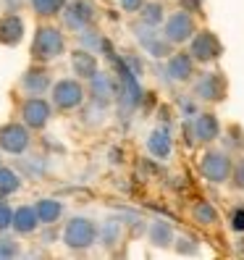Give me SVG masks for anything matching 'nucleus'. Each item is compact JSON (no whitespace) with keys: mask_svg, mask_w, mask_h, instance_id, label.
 <instances>
[{"mask_svg":"<svg viewBox=\"0 0 244 260\" xmlns=\"http://www.w3.org/2000/svg\"><path fill=\"white\" fill-rule=\"evenodd\" d=\"M121 3V11L124 13H140V8L145 6V0H118Z\"/></svg>","mask_w":244,"mask_h":260,"instance_id":"obj_36","label":"nucleus"},{"mask_svg":"<svg viewBox=\"0 0 244 260\" xmlns=\"http://www.w3.org/2000/svg\"><path fill=\"white\" fill-rule=\"evenodd\" d=\"M21 89L26 95H45L48 89L53 87V79H50V71L45 66H32L21 74Z\"/></svg>","mask_w":244,"mask_h":260,"instance_id":"obj_15","label":"nucleus"},{"mask_svg":"<svg viewBox=\"0 0 244 260\" xmlns=\"http://www.w3.org/2000/svg\"><path fill=\"white\" fill-rule=\"evenodd\" d=\"M179 3H181V11L192 13V16H194V13H200V11H202V0H179Z\"/></svg>","mask_w":244,"mask_h":260,"instance_id":"obj_37","label":"nucleus"},{"mask_svg":"<svg viewBox=\"0 0 244 260\" xmlns=\"http://www.w3.org/2000/svg\"><path fill=\"white\" fill-rule=\"evenodd\" d=\"M179 105H181V116H187V118H194L197 113V98L192 95V98H187V100H179Z\"/></svg>","mask_w":244,"mask_h":260,"instance_id":"obj_33","label":"nucleus"},{"mask_svg":"<svg viewBox=\"0 0 244 260\" xmlns=\"http://www.w3.org/2000/svg\"><path fill=\"white\" fill-rule=\"evenodd\" d=\"M16 255H19V242H13L11 237H0V260H8Z\"/></svg>","mask_w":244,"mask_h":260,"instance_id":"obj_30","label":"nucleus"},{"mask_svg":"<svg viewBox=\"0 0 244 260\" xmlns=\"http://www.w3.org/2000/svg\"><path fill=\"white\" fill-rule=\"evenodd\" d=\"M140 21L142 24H147V26H163V21H165V8H163V3H158V0H145V6L140 8Z\"/></svg>","mask_w":244,"mask_h":260,"instance_id":"obj_21","label":"nucleus"},{"mask_svg":"<svg viewBox=\"0 0 244 260\" xmlns=\"http://www.w3.org/2000/svg\"><path fill=\"white\" fill-rule=\"evenodd\" d=\"M63 21L68 29H74V32H82L84 26L92 24L95 19V6H92V0H66V6H63Z\"/></svg>","mask_w":244,"mask_h":260,"instance_id":"obj_11","label":"nucleus"},{"mask_svg":"<svg viewBox=\"0 0 244 260\" xmlns=\"http://www.w3.org/2000/svg\"><path fill=\"white\" fill-rule=\"evenodd\" d=\"M231 166L234 158L228 150H207L200 158V174L210 184H226L228 176H231Z\"/></svg>","mask_w":244,"mask_h":260,"instance_id":"obj_5","label":"nucleus"},{"mask_svg":"<svg viewBox=\"0 0 244 260\" xmlns=\"http://www.w3.org/2000/svg\"><path fill=\"white\" fill-rule=\"evenodd\" d=\"M21 40H24V19L19 13H6V16L0 19V45L16 48Z\"/></svg>","mask_w":244,"mask_h":260,"instance_id":"obj_17","label":"nucleus"},{"mask_svg":"<svg viewBox=\"0 0 244 260\" xmlns=\"http://www.w3.org/2000/svg\"><path fill=\"white\" fill-rule=\"evenodd\" d=\"M150 242L155 247H171L173 244V229L168 221H152L150 223Z\"/></svg>","mask_w":244,"mask_h":260,"instance_id":"obj_23","label":"nucleus"},{"mask_svg":"<svg viewBox=\"0 0 244 260\" xmlns=\"http://www.w3.org/2000/svg\"><path fill=\"white\" fill-rule=\"evenodd\" d=\"M50 105L58 111H76L87 100V89L79 79H58L50 87Z\"/></svg>","mask_w":244,"mask_h":260,"instance_id":"obj_4","label":"nucleus"},{"mask_svg":"<svg viewBox=\"0 0 244 260\" xmlns=\"http://www.w3.org/2000/svg\"><path fill=\"white\" fill-rule=\"evenodd\" d=\"M192 58H194V63H202V66H210V63H216V60L223 55V42L218 40L216 32H210V29H197V32L192 35L189 40V50H187Z\"/></svg>","mask_w":244,"mask_h":260,"instance_id":"obj_3","label":"nucleus"},{"mask_svg":"<svg viewBox=\"0 0 244 260\" xmlns=\"http://www.w3.org/2000/svg\"><path fill=\"white\" fill-rule=\"evenodd\" d=\"M147 152L152 158H158V160H168L171 158L173 137H171L168 126H158V129L150 132V137H147Z\"/></svg>","mask_w":244,"mask_h":260,"instance_id":"obj_16","label":"nucleus"},{"mask_svg":"<svg viewBox=\"0 0 244 260\" xmlns=\"http://www.w3.org/2000/svg\"><path fill=\"white\" fill-rule=\"evenodd\" d=\"M134 37L152 58H168L173 53V45L163 37V32H158V26H147L140 21L134 26Z\"/></svg>","mask_w":244,"mask_h":260,"instance_id":"obj_8","label":"nucleus"},{"mask_svg":"<svg viewBox=\"0 0 244 260\" xmlns=\"http://www.w3.org/2000/svg\"><path fill=\"white\" fill-rule=\"evenodd\" d=\"M228 221H231V229H234V232L244 234V205L236 208V210L231 213V218H228Z\"/></svg>","mask_w":244,"mask_h":260,"instance_id":"obj_35","label":"nucleus"},{"mask_svg":"<svg viewBox=\"0 0 244 260\" xmlns=\"http://www.w3.org/2000/svg\"><path fill=\"white\" fill-rule=\"evenodd\" d=\"M29 6H32V11L37 13V16L50 19V16H58V13L63 11L66 0H29Z\"/></svg>","mask_w":244,"mask_h":260,"instance_id":"obj_25","label":"nucleus"},{"mask_svg":"<svg viewBox=\"0 0 244 260\" xmlns=\"http://www.w3.org/2000/svg\"><path fill=\"white\" fill-rule=\"evenodd\" d=\"M121 58H124V63L129 66V71H131L134 76H142V71H145V63H142L140 58H136V55H131V53H126V55H121Z\"/></svg>","mask_w":244,"mask_h":260,"instance_id":"obj_32","label":"nucleus"},{"mask_svg":"<svg viewBox=\"0 0 244 260\" xmlns=\"http://www.w3.org/2000/svg\"><path fill=\"white\" fill-rule=\"evenodd\" d=\"M192 221L200 223V226L218 223V210H216V205L207 203V200H197V203L192 205Z\"/></svg>","mask_w":244,"mask_h":260,"instance_id":"obj_22","label":"nucleus"},{"mask_svg":"<svg viewBox=\"0 0 244 260\" xmlns=\"http://www.w3.org/2000/svg\"><path fill=\"white\" fill-rule=\"evenodd\" d=\"M228 181H231V187L244 192V158H239L234 166H231V176H228Z\"/></svg>","mask_w":244,"mask_h":260,"instance_id":"obj_29","label":"nucleus"},{"mask_svg":"<svg viewBox=\"0 0 244 260\" xmlns=\"http://www.w3.org/2000/svg\"><path fill=\"white\" fill-rule=\"evenodd\" d=\"M97 234H100V226L92 218L74 216L63 226V244L68 250H89L97 242Z\"/></svg>","mask_w":244,"mask_h":260,"instance_id":"obj_2","label":"nucleus"},{"mask_svg":"<svg viewBox=\"0 0 244 260\" xmlns=\"http://www.w3.org/2000/svg\"><path fill=\"white\" fill-rule=\"evenodd\" d=\"M79 40H82V48H87L89 53H100V48H102V35L97 32V29H92V26H84L82 32H79Z\"/></svg>","mask_w":244,"mask_h":260,"instance_id":"obj_27","label":"nucleus"},{"mask_svg":"<svg viewBox=\"0 0 244 260\" xmlns=\"http://www.w3.org/2000/svg\"><path fill=\"white\" fill-rule=\"evenodd\" d=\"M53 118V105L45 100L42 95H29L21 105V121L29 126V132H37V129H45L48 121Z\"/></svg>","mask_w":244,"mask_h":260,"instance_id":"obj_9","label":"nucleus"},{"mask_svg":"<svg viewBox=\"0 0 244 260\" xmlns=\"http://www.w3.org/2000/svg\"><path fill=\"white\" fill-rule=\"evenodd\" d=\"M87 82H89V98H92V103L97 108H108L116 100V76L97 71L92 79H87Z\"/></svg>","mask_w":244,"mask_h":260,"instance_id":"obj_13","label":"nucleus"},{"mask_svg":"<svg viewBox=\"0 0 244 260\" xmlns=\"http://www.w3.org/2000/svg\"><path fill=\"white\" fill-rule=\"evenodd\" d=\"M228 132L234 134V137H228V147L231 150H244V132L239 126H228Z\"/></svg>","mask_w":244,"mask_h":260,"instance_id":"obj_34","label":"nucleus"},{"mask_svg":"<svg viewBox=\"0 0 244 260\" xmlns=\"http://www.w3.org/2000/svg\"><path fill=\"white\" fill-rule=\"evenodd\" d=\"M173 242H176L179 255H194L197 250H200V242H197V237H192V234H181L179 239L173 237Z\"/></svg>","mask_w":244,"mask_h":260,"instance_id":"obj_28","label":"nucleus"},{"mask_svg":"<svg viewBox=\"0 0 244 260\" xmlns=\"http://www.w3.org/2000/svg\"><path fill=\"white\" fill-rule=\"evenodd\" d=\"M194 58L189 53H171L168 63H165V74H168V82L176 84H187L194 79Z\"/></svg>","mask_w":244,"mask_h":260,"instance_id":"obj_14","label":"nucleus"},{"mask_svg":"<svg viewBox=\"0 0 244 260\" xmlns=\"http://www.w3.org/2000/svg\"><path fill=\"white\" fill-rule=\"evenodd\" d=\"M34 213H37L40 223L53 226L55 221H60V216H63V203L55 200V197H42V200L34 203Z\"/></svg>","mask_w":244,"mask_h":260,"instance_id":"obj_20","label":"nucleus"},{"mask_svg":"<svg viewBox=\"0 0 244 260\" xmlns=\"http://www.w3.org/2000/svg\"><path fill=\"white\" fill-rule=\"evenodd\" d=\"M226 92H228V82H226V76L221 71H205V74H200L194 79V89H192V95L197 100L210 103V105L223 103Z\"/></svg>","mask_w":244,"mask_h":260,"instance_id":"obj_6","label":"nucleus"},{"mask_svg":"<svg viewBox=\"0 0 244 260\" xmlns=\"http://www.w3.org/2000/svg\"><path fill=\"white\" fill-rule=\"evenodd\" d=\"M189 132L194 134V140L200 142V145H210V142H216L218 137H221V121L218 116L213 113V111H200L194 118H192V124H189Z\"/></svg>","mask_w":244,"mask_h":260,"instance_id":"obj_12","label":"nucleus"},{"mask_svg":"<svg viewBox=\"0 0 244 260\" xmlns=\"http://www.w3.org/2000/svg\"><path fill=\"white\" fill-rule=\"evenodd\" d=\"M11 218H13V208L6 200H0V232L11 229Z\"/></svg>","mask_w":244,"mask_h":260,"instance_id":"obj_31","label":"nucleus"},{"mask_svg":"<svg viewBox=\"0 0 244 260\" xmlns=\"http://www.w3.org/2000/svg\"><path fill=\"white\" fill-rule=\"evenodd\" d=\"M121 221L118 218H108L105 221V226L100 229V234H97V239H102V244L105 247H113V244H118V239H121Z\"/></svg>","mask_w":244,"mask_h":260,"instance_id":"obj_26","label":"nucleus"},{"mask_svg":"<svg viewBox=\"0 0 244 260\" xmlns=\"http://www.w3.org/2000/svg\"><path fill=\"white\" fill-rule=\"evenodd\" d=\"M29 142H32V134H29L26 124L11 121V124L0 126V150L8 152V155H21V152H26Z\"/></svg>","mask_w":244,"mask_h":260,"instance_id":"obj_10","label":"nucleus"},{"mask_svg":"<svg viewBox=\"0 0 244 260\" xmlns=\"http://www.w3.org/2000/svg\"><path fill=\"white\" fill-rule=\"evenodd\" d=\"M71 69L76 74V79H92V76L100 71L95 53H89L87 48H79V50L71 53Z\"/></svg>","mask_w":244,"mask_h":260,"instance_id":"obj_18","label":"nucleus"},{"mask_svg":"<svg viewBox=\"0 0 244 260\" xmlns=\"http://www.w3.org/2000/svg\"><path fill=\"white\" fill-rule=\"evenodd\" d=\"M40 226V218L34 213V205H21L13 210V218H11V229L16 234H34Z\"/></svg>","mask_w":244,"mask_h":260,"instance_id":"obj_19","label":"nucleus"},{"mask_svg":"<svg viewBox=\"0 0 244 260\" xmlns=\"http://www.w3.org/2000/svg\"><path fill=\"white\" fill-rule=\"evenodd\" d=\"M21 189V176L8 166H0V197H8Z\"/></svg>","mask_w":244,"mask_h":260,"instance_id":"obj_24","label":"nucleus"},{"mask_svg":"<svg viewBox=\"0 0 244 260\" xmlns=\"http://www.w3.org/2000/svg\"><path fill=\"white\" fill-rule=\"evenodd\" d=\"M66 53V37L58 26L42 24L37 26L34 40H32V60L34 63H50Z\"/></svg>","mask_w":244,"mask_h":260,"instance_id":"obj_1","label":"nucleus"},{"mask_svg":"<svg viewBox=\"0 0 244 260\" xmlns=\"http://www.w3.org/2000/svg\"><path fill=\"white\" fill-rule=\"evenodd\" d=\"M194 32H197L194 16L181 8L176 13H171V16H165V21H163V37L171 45H187Z\"/></svg>","mask_w":244,"mask_h":260,"instance_id":"obj_7","label":"nucleus"}]
</instances>
